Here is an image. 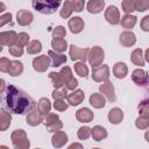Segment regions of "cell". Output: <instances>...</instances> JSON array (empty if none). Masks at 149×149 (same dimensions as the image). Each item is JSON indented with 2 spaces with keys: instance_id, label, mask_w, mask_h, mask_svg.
<instances>
[{
  "instance_id": "35",
  "label": "cell",
  "mask_w": 149,
  "mask_h": 149,
  "mask_svg": "<svg viewBox=\"0 0 149 149\" xmlns=\"http://www.w3.org/2000/svg\"><path fill=\"white\" fill-rule=\"evenodd\" d=\"M28 43H29V35H28L27 33L22 31V33H19V34L16 35V38H15L14 44H16V45L23 48V47H27Z\"/></svg>"
},
{
  "instance_id": "9",
  "label": "cell",
  "mask_w": 149,
  "mask_h": 149,
  "mask_svg": "<svg viewBox=\"0 0 149 149\" xmlns=\"http://www.w3.org/2000/svg\"><path fill=\"white\" fill-rule=\"evenodd\" d=\"M50 66V58L47 55H40L33 59V68L37 72H45Z\"/></svg>"
},
{
  "instance_id": "48",
  "label": "cell",
  "mask_w": 149,
  "mask_h": 149,
  "mask_svg": "<svg viewBox=\"0 0 149 149\" xmlns=\"http://www.w3.org/2000/svg\"><path fill=\"white\" fill-rule=\"evenodd\" d=\"M12 17H13L12 13H5V14L0 15V28L2 26L7 24V23H10L12 22Z\"/></svg>"
},
{
  "instance_id": "53",
  "label": "cell",
  "mask_w": 149,
  "mask_h": 149,
  "mask_svg": "<svg viewBox=\"0 0 149 149\" xmlns=\"http://www.w3.org/2000/svg\"><path fill=\"white\" fill-rule=\"evenodd\" d=\"M5 90H6V81L2 78H0V94L3 93Z\"/></svg>"
},
{
  "instance_id": "55",
  "label": "cell",
  "mask_w": 149,
  "mask_h": 149,
  "mask_svg": "<svg viewBox=\"0 0 149 149\" xmlns=\"http://www.w3.org/2000/svg\"><path fill=\"white\" fill-rule=\"evenodd\" d=\"M5 9H6V5L3 2H0V13L5 12Z\"/></svg>"
},
{
  "instance_id": "22",
  "label": "cell",
  "mask_w": 149,
  "mask_h": 149,
  "mask_svg": "<svg viewBox=\"0 0 149 149\" xmlns=\"http://www.w3.org/2000/svg\"><path fill=\"white\" fill-rule=\"evenodd\" d=\"M12 123V115L5 108H0V132H5Z\"/></svg>"
},
{
  "instance_id": "31",
  "label": "cell",
  "mask_w": 149,
  "mask_h": 149,
  "mask_svg": "<svg viewBox=\"0 0 149 149\" xmlns=\"http://www.w3.org/2000/svg\"><path fill=\"white\" fill-rule=\"evenodd\" d=\"M73 13V6H72V0H65V2L63 3L62 8L59 9V15L63 19H68L71 16V14Z\"/></svg>"
},
{
  "instance_id": "8",
  "label": "cell",
  "mask_w": 149,
  "mask_h": 149,
  "mask_svg": "<svg viewBox=\"0 0 149 149\" xmlns=\"http://www.w3.org/2000/svg\"><path fill=\"white\" fill-rule=\"evenodd\" d=\"M99 92L101 95L105 97V99H107L109 102H115L116 100V95H115V90H114V85L112 81L106 80L104 81L100 86H99Z\"/></svg>"
},
{
  "instance_id": "5",
  "label": "cell",
  "mask_w": 149,
  "mask_h": 149,
  "mask_svg": "<svg viewBox=\"0 0 149 149\" xmlns=\"http://www.w3.org/2000/svg\"><path fill=\"white\" fill-rule=\"evenodd\" d=\"M104 59H105V51L101 47L95 45L90 49L88 55H87V61L92 68H97V66L101 65Z\"/></svg>"
},
{
  "instance_id": "26",
  "label": "cell",
  "mask_w": 149,
  "mask_h": 149,
  "mask_svg": "<svg viewBox=\"0 0 149 149\" xmlns=\"http://www.w3.org/2000/svg\"><path fill=\"white\" fill-rule=\"evenodd\" d=\"M130 61L134 65H137V66H143L146 64V61H144V57H143V51L141 48H136L133 50L132 55H130Z\"/></svg>"
},
{
  "instance_id": "4",
  "label": "cell",
  "mask_w": 149,
  "mask_h": 149,
  "mask_svg": "<svg viewBox=\"0 0 149 149\" xmlns=\"http://www.w3.org/2000/svg\"><path fill=\"white\" fill-rule=\"evenodd\" d=\"M10 140L14 149H29L30 147V141L23 129H15L10 135Z\"/></svg>"
},
{
  "instance_id": "44",
  "label": "cell",
  "mask_w": 149,
  "mask_h": 149,
  "mask_svg": "<svg viewBox=\"0 0 149 149\" xmlns=\"http://www.w3.org/2000/svg\"><path fill=\"white\" fill-rule=\"evenodd\" d=\"M66 35V30L63 26H57L52 30V37L54 38H64Z\"/></svg>"
},
{
  "instance_id": "33",
  "label": "cell",
  "mask_w": 149,
  "mask_h": 149,
  "mask_svg": "<svg viewBox=\"0 0 149 149\" xmlns=\"http://www.w3.org/2000/svg\"><path fill=\"white\" fill-rule=\"evenodd\" d=\"M41 50H42V43L38 40L29 41V43L27 44V52L29 55H37L41 52Z\"/></svg>"
},
{
  "instance_id": "50",
  "label": "cell",
  "mask_w": 149,
  "mask_h": 149,
  "mask_svg": "<svg viewBox=\"0 0 149 149\" xmlns=\"http://www.w3.org/2000/svg\"><path fill=\"white\" fill-rule=\"evenodd\" d=\"M77 86H78V80H77L74 77H72V78L69 80V83L65 85V88H66V90H71V91H74Z\"/></svg>"
},
{
  "instance_id": "1",
  "label": "cell",
  "mask_w": 149,
  "mask_h": 149,
  "mask_svg": "<svg viewBox=\"0 0 149 149\" xmlns=\"http://www.w3.org/2000/svg\"><path fill=\"white\" fill-rule=\"evenodd\" d=\"M2 104L15 114H28L30 111L35 109V101L30 95H28L24 91L17 88L14 85L6 86L3 94L0 97Z\"/></svg>"
},
{
  "instance_id": "27",
  "label": "cell",
  "mask_w": 149,
  "mask_h": 149,
  "mask_svg": "<svg viewBox=\"0 0 149 149\" xmlns=\"http://www.w3.org/2000/svg\"><path fill=\"white\" fill-rule=\"evenodd\" d=\"M51 47H52V51L58 52V54H63L66 49H68V42L64 38H52L51 40Z\"/></svg>"
},
{
  "instance_id": "21",
  "label": "cell",
  "mask_w": 149,
  "mask_h": 149,
  "mask_svg": "<svg viewBox=\"0 0 149 149\" xmlns=\"http://www.w3.org/2000/svg\"><path fill=\"white\" fill-rule=\"evenodd\" d=\"M108 121L112 123V125H119L122 120H123V112L121 108L119 107H114L112 108L109 112H108Z\"/></svg>"
},
{
  "instance_id": "42",
  "label": "cell",
  "mask_w": 149,
  "mask_h": 149,
  "mask_svg": "<svg viewBox=\"0 0 149 149\" xmlns=\"http://www.w3.org/2000/svg\"><path fill=\"white\" fill-rule=\"evenodd\" d=\"M121 7H122V10L125 12V14H132L135 10L133 0H123L121 2Z\"/></svg>"
},
{
  "instance_id": "20",
  "label": "cell",
  "mask_w": 149,
  "mask_h": 149,
  "mask_svg": "<svg viewBox=\"0 0 149 149\" xmlns=\"http://www.w3.org/2000/svg\"><path fill=\"white\" fill-rule=\"evenodd\" d=\"M16 33L14 30H7V31H1L0 33V45H12L15 42L16 38Z\"/></svg>"
},
{
  "instance_id": "34",
  "label": "cell",
  "mask_w": 149,
  "mask_h": 149,
  "mask_svg": "<svg viewBox=\"0 0 149 149\" xmlns=\"http://www.w3.org/2000/svg\"><path fill=\"white\" fill-rule=\"evenodd\" d=\"M74 72L79 76V77H87V74H88V68H87V65L85 64V63H83V62H77V63H74Z\"/></svg>"
},
{
  "instance_id": "29",
  "label": "cell",
  "mask_w": 149,
  "mask_h": 149,
  "mask_svg": "<svg viewBox=\"0 0 149 149\" xmlns=\"http://www.w3.org/2000/svg\"><path fill=\"white\" fill-rule=\"evenodd\" d=\"M23 72V64L20 61H10V65L8 69V73L12 77H17L20 74H22Z\"/></svg>"
},
{
  "instance_id": "40",
  "label": "cell",
  "mask_w": 149,
  "mask_h": 149,
  "mask_svg": "<svg viewBox=\"0 0 149 149\" xmlns=\"http://www.w3.org/2000/svg\"><path fill=\"white\" fill-rule=\"evenodd\" d=\"M149 8V1L147 0H136L134 1V9L137 12H146Z\"/></svg>"
},
{
  "instance_id": "14",
  "label": "cell",
  "mask_w": 149,
  "mask_h": 149,
  "mask_svg": "<svg viewBox=\"0 0 149 149\" xmlns=\"http://www.w3.org/2000/svg\"><path fill=\"white\" fill-rule=\"evenodd\" d=\"M93 118H94L93 112H92L90 108H87V107L79 108V109L76 112V119H77V121H79V122H83V123L85 122V123H87V122L93 121Z\"/></svg>"
},
{
  "instance_id": "12",
  "label": "cell",
  "mask_w": 149,
  "mask_h": 149,
  "mask_svg": "<svg viewBox=\"0 0 149 149\" xmlns=\"http://www.w3.org/2000/svg\"><path fill=\"white\" fill-rule=\"evenodd\" d=\"M84 98H85V93H84L83 90H74V91H72L71 93L68 94L66 102L71 106H78L79 104L83 102Z\"/></svg>"
},
{
  "instance_id": "10",
  "label": "cell",
  "mask_w": 149,
  "mask_h": 149,
  "mask_svg": "<svg viewBox=\"0 0 149 149\" xmlns=\"http://www.w3.org/2000/svg\"><path fill=\"white\" fill-rule=\"evenodd\" d=\"M105 19L109 24H119L120 23V12L115 6H108L105 10Z\"/></svg>"
},
{
  "instance_id": "11",
  "label": "cell",
  "mask_w": 149,
  "mask_h": 149,
  "mask_svg": "<svg viewBox=\"0 0 149 149\" xmlns=\"http://www.w3.org/2000/svg\"><path fill=\"white\" fill-rule=\"evenodd\" d=\"M119 42L122 47L125 48H129V47H133L135 43H136V36L133 31L130 30H125L120 34V37H119Z\"/></svg>"
},
{
  "instance_id": "18",
  "label": "cell",
  "mask_w": 149,
  "mask_h": 149,
  "mask_svg": "<svg viewBox=\"0 0 149 149\" xmlns=\"http://www.w3.org/2000/svg\"><path fill=\"white\" fill-rule=\"evenodd\" d=\"M42 120H43L42 114H41L36 108L33 109V111H30V112L27 114V116H26V122H27V125H29V126H31V127H36V126L41 125V123H42Z\"/></svg>"
},
{
  "instance_id": "25",
  "label": "cell",
  "mask_w": 149,
  "mask_h": 149,
  "mask_svg": "<svg viewBox=\"0 0 149 149\" xmlns=\"http://www.w3.org/2000/svg\"><path fill=\"white\" fill-rule=\"evenodd\" d=\"M107 130H106V128L105 127H102V126H99V125H97V126H94L93 128H91V136H92V139L94 140V141H101V140H105L106 137H107Z\"/></svg>"
},
{
  "instance_id": "24",
  "label": "cell",
  "mask_w": 149,
  "mask_h": 149,
  "mask_svg": "<svg viewBox=\"0 0 149 149\" xmlns=\"http://www.w3.org/2000/svg\"><path fill=\"white\" fill-rule=\"evenodd\" d=\"M105 7V1L104 0H90L86 5L87 12L91 14H98L100 12H102Z\"/></svg>"
},
{
  "instance_id": "23",
  "label": "cell",
  "mask_w": 149,
  "mask_h": 149,
  "mask_svg": "<svg viewBox=\"0 0 149 149\" xmlns=\"http://www.w3.org/2000/svg\"><path fill=\"white\" fill-rule=\"evenodd\" d=\"M113 74L118 79H123L128 74V68L123 62H116L113 66Z\"/></svg>"
},
{
  "instance_id": "36",
  "label": "cell",
  "mask_w": 149,
  "mask_h": 149,
  "mask_svg": "<svg viewBox=\"0 0 149 149\" xmlns=\"http://www.w3.org/2000/svg\"><path fill=\"white\" fill-rule=\"evenodd\" d=\"M58 120H59V116H58L57 114H55V113H50V112H49V113H47V114L44 115L42 122L44 123L45 127H49V126L54 125L55 122H57Z\"/></svg>"
},
{
  "instance_id": "7",
  "label": "cell",
  "mask_w": 149,
  "mask_h": 149,
  "mask_svg": "<svg viewBox=\"0 0 149 149\" xmlns=\"http://www.w3.org/2000/svg\"><path fill=\"white\" fill-rule=\"evenodd\" d=\"M90 48H79L74 44H71L69 48V55L71 57L72 61H80L83 63H85V61L87 59V55H88Z\"/></svg>"
},
{
  "instance_id": "16",
  "label": "cell",
  "mask_w": 149,
  "mask_h": 149,
  "mask_svg": "<svg viewBox=\"0 0 149 149\" xmlns=\"http://www.w3.org/2000/svg\"><path fill=\"white\" fill-rule=\"evenodd\" d=\"M68 24H69V28H70V30H71L72 34H79V33H81L83 29H84V26H85L84 20L80 16H73V17H71L69 20Z\"/></svg>"
},
{
  "instance_id": "54",
  "label": "cell",
  "mask_w": 149,
  "mask_h": 149,
  "mask_svg": "<svg viewBox=\"0 0 149 149\" xmlns=\"http://www.w3.org/2000/svg\"><path fill=\"white\" fill-rule=\"evenodd\" d=\"M143 57H144V61H149V49H147L146 50V52H144V55H143Z\"/></svg>"
},
{
  "instance_id": "58",
  "label": "cell",
  "mask_w": 149,
  "mask_h": 149,
  "mask_svg": "<svg viewBox=\"0 0 149 149\" xmlns=\"http://www.w3.org/2000/svg\"><path fill=\"white\" fill-rule=\"evenodd\" d=\"M92 149H100V148H92Z\"/></svg>"
},
{
  "instance_id": "15",
  "label": "cell",
  "mask_w": 149,
  "mask_h": 149,
  "mask_svg": "<svg viewBox=\"0 0 149 149\" xmlns=\"http://www.w3.org/2000/svg\"><path fill=\"white\" fill-rule=\"evenodd\" d=\"M132 79L136 85L144 86L148 83V73L142 69H135L132 73Z\"/></svg>"
},
{
  "instance_id": "56",
  "label": "cell",
  "mask_w": 149,
  "mask_h": 149,
  "mask_svg": "<svg viewBox=\"0 0 149 149\" xmlns=\"http://www.w3.org/2000/svg\"><path fill=\"white\" fill-rule=\"evenodd\" d=\"M0 149H9L7 146H0Z\"/></svg>"
},
{
  "instance_id": "46",
  "label": "cell",
  "mask_w": 149,
  "mask_h": 149,
  "mask_svg": "<svg viewBox=\"0 0 149 149\" xmlns=\"http://www.w3.org/2000/svg\"><path fill=\"white\" fill-rule=\"evenodd\" d=\"M9 65H10V61H9L7 57H1V58H0V71H2V72H8Z\"/></svg>"
},
{
  "instance_id": "43",
  "label": "cell",
  "mask_w": 149,
  "mask_h": 149,
  "mask_svg": "<svg viewBox=\"0 0 149 149\" xmlns=\"http://www.w3.org/2000/svg\"><path fill=\"white\" fill-rule=\"evenodd\" d=\"M8 51H9V54H10L12 56H14V57H21V56L23 55V48L16 45V44L9 45V47H8Z\"/></svg>"
},
{
  "instance_id": "41",
  "label": "cell",
  "mask_w": 149,
  "mask_h": 149,
  "mask_svg": "<svg viewBox=\"0 0 149 149\" xmlns=\"http://www.w3.org/2000/svg\"><path fill=\"white\" fill-rule=\"evenodd\" d=\"M135 126L136 128L141 129V130H144L149 127V118H143V116H139L136 120H135Z\"/></svg>"
},
{
  "instance_id": "51",
  "label": "cell",
  "mask_w": 149,
  "mask_h": 149,
  "mask_svg": "<svg viewBox=\"0 0 149 149\" xmlns=\"http://www.w3.org/2000/svg\"><path fill=\"white\" fill-rule=\"evenodd\" d=\"M141 29L143 31H149V15H146L142 20H141Z\"/></svg>"
},
{
  "instance_id": "52",
  "label": "cell",
  "mask_w": 149,
  "mask_h": 149,
  "mask_svg": "<svg viewBox=\"0 0 149 149\" xmlns=\"http://www.w3.org/2000/svg\"><path fill=\"white\" fill-rule=\"evenodd\" d=\"M68 149H84V148H83V144H81V143H79V142H73V143H71V144L69 146Z\"/></svg>"
},
{
  "instance_id": "17",
  "label": "cell",
  "mask_w": 149,
  "mask_h": 149,
  "mask_svg": "<svg viewBox=\"0 0 149 149\" xmlns=\"http://www.w3.org/2000/svg\"><path fill=\"white\" fill-rule=\"evenodd\" d=\"M48 57L50 58L51 66H54V68H58V66H61V65H63V64L66 63V56L65 55L55 52L52 50H49L48 51Z\"/></svg>"
},
{
  "instance_id": "59",
  "label": "cell",
  "mask_w": 149,
  "mask_h": 149,
  "mask_svg": "<svg viewBox=\"0 0 149 149\" xmlns=\"http://www.w3.org/2000/svg\"><path fill=\"white\" fill-rule=\"evenodd\" d=\"M35 149H41V148H35Z\"/></svg>"
},
{
  "instance_id": "39",
  "label": "cell",
  "mask_w": 149,
  "mask_h": 149,
  "mask_svg": "<svg viewBox=\"0 0 149 149\" xmlns=\"http://www.w3.org/2000/svg\"><path fill=\"white\" fill-rule=\"evenodd\" d=\"M77 136H78L79 140H83V141L87 140V139L91 136V128L87 127V126L80 127V128L77 130Z\"/></svg>"
},
{
  "instance_id": "13",
  "label": "cell",
  "mask_w": 149,
  "mask_h": 149,
  "mask_svg": "<svg viewBox=\"0 0 149 149\" xmlns=\"http://www.w3.org/2000/svg\"><path fill=\"white\" fill-rule=\"evenodd\" d=\"M33 20H34V15L28 9H21L16 14V22L20 26H28L33 22Z\"/></svg>"
},
{
  "instance_id": "37",
  "label": "cell",
  "mask_w": 149,
  "mask_h": 149,
  "mask_svg": "<svg viewBox=\"0 0 149 149\" xmlns=\"http://www.w3.org/2000/svg\"><path fill=\"white\" fill-rule=\"evenodd\" d=\"M149 101L146 99L143 101H141L137 106L139 108V116H143V118H149Z\"/></svg>"
},
{
  "instance_id": "19",
  "label": "cell",
  "mask_w": 149,
  "mask_h": 149,
  "mask_svg": "<svg viewBox=\"0 0 149 149\" xmlns=\"http://www.w3.org/2000/svg\"><path fill=\"white\" fill-rule=\"evenodd\" d=\"M66 142H68V135H66L65 132L58 130V132L54 133V135H52V137H51V144H52L56 149L62 148Z\"/></svg>"
},
{
  "instance_id": "49",
  "label": "cell",
  "mask_w": 149,
  "mask_h": 149,
  "mask_svg": "<svg viewBox=\"0 0 149 149\" xmlns=\"http://www.w3.org/2000/svg\"><path fill=\"white\" fill-rule=\"evenodd\" d=\"M72 6H73V10L79 13L84 9L85 1L84 0H72Z\"/></svg>"
},
{
  "instance_id": "2",
  "label": "cell",
  "mask_w": 149,
  "mask_h": 149,
  "mask_svg": "<svg viewBox=\"0 0 149 149\" xmlns=\"http://www.w3.org/2000/svg\"><path fill=\"white\" fill-rule=\"evenodd\" d=\"M72 71L70 66H64L61 69L59 72H50L49 73V78L52 81V86L55 87V90L65 87V85L69 83V80L72 78Z\"/></svg>"
},
{
  "instance_id": "38",
  "label": "cell",
  "mask_w": 149,
  "mask_h": 149,
  "mask_svg": "<svg viewBox=\"0 0 149 149\" xmlns=\"http://www.w3.org/2000/svg\"><path fill=\"white\" fill-rule=\"evenodd\" d=\"M51 97L54 98V100H64L68 97V90L65 87L54 90L52 93H51Z\"/></svg>"
},
{
  "instance_id": "3",
  "label": "cell",
  "mask_w": 149,
  "mask_h": 149,
  "mask_svg": "<svg viewBox=\"0 0 149 149\" xmlns=\"http://www.w3.org/2000/svg\"><path fill=\"white\" fill-rule=\"evenodd\" d=\"M31 6L34 7V9H36L38 13L42 14H52L55 13L58 7L61 6V1H54V0H48V1H40V0H35L31 2Z\"/></svg>"
},
{
  "instance_id": "57",
  "label": "cell",
  "mask_w": 149,
  "mask_h": 149,
  "mask_svg": "<svg viewBox=\"0 0 149 149\" xmlns=\"http://www.w3.org/2000/svg\"><path fill=\"white\" fill-rule=\"evenodd\" d=\"M2 49H3V48H2V47H1V45H0V52H1V51H2Z\"/></svg>"
},
{
  "instance_id": "28",
  "label": "cell",
  "mask_w": 149,
  "mask_h": 149,
  "mask_svg": "<svg viewBox=\"0 0 149 149\" xmlns=\"http://www.w3.org/2000/svg\"><path fill=\"white\" fill-rule=\"evenodd\" d=\"M120 22H121V26L126 29H132L135 27L136 22H137V17L133 14H125L121 19H120Z\"/></svg>"
},
{
  "instance_id": "30",
  "label": "cell",
  "mask_w": 149,
  "mask_h": 149,
  "mask_svg": "<svg viewBox=\"0 0 149 149\" xmlns=\"http://www.w3.org/2000/svg\"><path fill=\"white\" fill-rule=\"evenodd\" d=\"M90 104L94 108H102L106 105V99L100 93H93L90 95Z\"/></svg>"
},
{
  "instance_id": "47",
  "label": "cell",
  "mask_w": 149,
  "mask_h": 149,
  "mask_svg": "<svg viewBox=\"0 0 149 149\" xmlns=\"http://www.w3.org/2000/svg\"><path fill=\"white\" fill-rule=\"evenodd\" d=\"M62 128H63V122H62L61 120H58V121L55 122L54 125L47 127V130H48L49 133H56V132H58V130H62Z\"/></svg>"
},
{
  "instance_id": "45",
  "label": "cell",
  "mask_w": 149,
  "mask_h": 149,
  "mask_svg": "<svg viewBox=\"0 0 149 149\" xmlns=\"http://www.w3.org/2000/svg\"><path fill=\"white\" fill-rule=\"evenodd\" d=\"M68 107H69V104L65 100H55L54 102V108L58 112H64L68 109Z\"/></svg>"
},
{
  "instance_id": "32",
  "label": "cell",
  "mask_w": 149,
  "mask_h": 149,
  "mask_svg": "<svg viewBox=\"0 0 149 149\" xmlns=\"http://www.w3.org/2000/svg\"><path fill=\"white\" fill-rule=\"evenodd\" d=\"M36 109H37L41 114H44V115H45V114L49 113L50 109H51V102H50V100H49L48 98H41V99L38 100V102H37Z\"/></svg>"
},
{
  "instance_id": "6",
  "label": "cell",
  "mask_w": 149,
  "mask_h": 149,
  "mask_svg": "<svg viewBox=\"0 0 149 149\" xmlns=\"http://www.w3.org/2000/svg\"><path fill=\"white\" fill-rule=\"evenodd\" d=\"M92 79L97 83H104L108 80L109 77V68L106 64H101L97 68H92Z\"/></svg>"
}]
</instances>
